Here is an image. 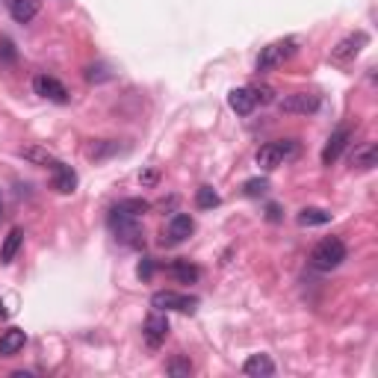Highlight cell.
I'll use <instances>...</instances> for the list:
<instances>
[{
    "instance_id": "21",
    "label": "cell",
    "mask_w": 378,
    "mask_h": 378,
    "mask_svg": "<svg viewBox=\"0 0 378 378\" xmlns=\"http://www.w3.org/2000/svg\"><path fill=\"white\" fill-rule=\"evenodd\" d=\"M296 222L302 228H316V225H328L331 213H328V210H322V207H305V210H298Z\"/></svg>"
},
{
    "instance_id": "20",
    "label": "cell",
    "mask_w": 378,
    "mask_h": 378,
    "mask_svg": "<svg viewBox=\"0 0 378 378\" xmlns=\"http://www.w3.org/2000/svg\"><path fill=\"white\" fill-rule=\"evenodd\" d=\"M118 151H121L118 142H113V139H98V142H92V145L86 148V157L95 160V163H101V160H107V157H116Z\"/></svg>"
},
{
    "instance_id": "9",
    "label": "cell",
    "mask_w": 378,
    "mask_h": 378,
    "mask_svg": "<svg viewBox=\"0 0 378 378\" xmlns=\"http://www.w3.org/2000/svg\"><path fill=\"white\" fill-rule=\"evenodd\" d=\"M33 92L42 95L44 101L69 104V89H65L57 77H51V74H36V77H33Z\"/></svg>"
},
{
    "instance_id": "2",
    "label": "cell",
    "mask_w": 378,
    "mask_h": 378,
    "mask_svg": "<svg viewBox=\"0 0 378 378\" xmlns=\"http://www.w3.org/2000/svg\"><path fill=\"white\" fill-rule=\"evenodd\" d=\"M109 231L116 233V240L127 249H139L145 242V231H142L139 216H127L118 210H109Z\"/></svg>"
},
{
    "instance_id": "27",
    "label": "cell",
    "mask_w": 378,
    "mask_h": 378,
    "mask_svg": "<svg viewBox=\"0 0 378 378\" xmlns=\"http://www.w3.org/2000/svg\"><path fill=\"white\" fill-rule=\"evenodd\" d=\"M251 89V95H254V104H260V107H266V104H272L275 101V89L272 86H249Z\"/></svg>"
},
{
    "instance_id": "29",
    "label": "cell",
    "mask_w": 378,
    "mask_h": 378,
    "mask_svg": "<svg viewBox=\"0 0 378 378\" xmlns=\"http://www.w3.org/2000/svg\"><path fill=\"white\" fill-rule=\"evenodd\" d=\"M0 60H6V62H12L15 60V51H12V42H0Z\"/></svg>"
},
{
    "instance_id": "3",
    "label": "cell",
    "mask_w": 378,
    "mask_h": 378,
    "mask_svg": "<svg viewBox=\"0 0 378 378\" xmlns=\"http://www.w3.org/2000/svg\"><path fill=\"white\" fill-rule=\"evenodd\" d=\"M298 154V142L296 139H278V142H266V145L258 151V165L263 172H272V169H278L281 163H287V160H293Z\"/></svg>"
},
{
    "instance_id": "14",
    "label": "cell",
    "mask_w": 378,
    "mask_h": 378,
    "mask_svg": "<svg viewBox=\"0 0 378 378\" xmlns=\"http://www.w3.org/2000/svg\"><path fill=\"white\" fill-rule=\"evenodd\" d=\"M352 165H354L358 172H372L375 165H378V145H375V142H366V145L354 148Z\"/></svg>"
},
{
    "instance_id": "32",
    "label": "cell",
    "mask_w": 378,
    "mask_h": 378,
    "mask_svg": "<svg viewBox=\"0 0 378 378\" xmlns=\"http://www.w3.org/2000/svg\"><path fill=\"white\" fill-rule=\"evenodd\" d=\"M0 316H6V305L3 302H0Z\"/></svg>"
},
{
    "instance_id": "1",
    "label": "cell",
    "mask_w": 378,
    "mask_h": 378,
    "mask_svg": "<svg viewBox=\"0 0 378 378\" xmlns=\"http://www.w3.org/2000/svg\"><path fill=\"white\" fill-rule=\"evenodd\" d=\"M346 242H343L340 237H325V240H319L314 251H310V266L319 272H331V269H337V266L346 260Z\"/></svg>"
},
{
    "instance_id": "17",
    "label": "cell",
    "mask_w": 378,
    "mask_h": 378,
    "mask_svg": "<svg viewBox=\"0 0 378 378\" xmlns=\"http://www.w3.org/2000/svg\"><path fill=\"white\" fill-rule=\"evenodd\" d=\"M228 104H231V109L237 116H251L254 113V95H251V89L249 86H242V89H233V92L228 95Z\"/></svg>"
},
{
    "instance_id": "16",
    "label": "cell",
    "mask_w": 378,
    "mask_h": 378,
    "mask_svg": "<svg viewBox=\"0 0 378 378\" xmlns=\"http://www.w3.org/2000/svg\"><path fill=\"white\" fill-rule=\"evenodd\" d=\"M27 343V334L21 328H9L0 334V358H12V354H18L21 349H24Z\"/></svg>"
},
{
    "instance_id": "28",
    "label": "cell",
    "mask_w": 378,
    "mask_h": 378,
    "mask_svg": "<svg viewBox=\"0 0 378 378\" xmlns=\"http://www.w3.org/2000/svg\"><path fill=\"white\" fill-rule=\"evenodd\" d=\"M139 278H142V281H148V278L154 275V260L151 258H142V263H139Z\"/></svg>"
},
{
    "instance_id": "31",
    "label": "cell",
    "mask_w": 378,
    "mask_h": 378,
    "mask_svg": "<svg viewBox=\"0 0 378 378\" xmlns=\"http://www.w3.org/2000/svg\"><path fill=\"white\" fill-rule=\"evenodd\" d=\"M139 181H142V186H154V183H157V172H145V174H139Z\"/></svg>"
},
{
    "instance_id": "30",
    "label": "cell",
    "mask_w": 378,
    "mask_h": 378,
    "mask_svg": "<svg viewBox=\"0 0 378 378\" xmlns=\"http://www.w3.org/2000/svg\"><path fill=\"white\" fill-rule=\"evenodd\" d=\"M266 219H269V222H281V207L269 204V207H266Z\"/></svg>"
},
{
    "instance_id": "13",
    "label": "cell",
    "mask_w": 378,
    "mask_h": 378,
    "mask_svg": "<svg viewBox=\"0 0 378 378\" xmlns=\"http://www.w3.org/2000/svg\"><path fill=\"white\" fill-rule=\"evenodd\" d=\"M39 9H42V0H9V15L18 24H30L39 15Z\"/></svg>"
},
{
    "instance_id": "10",
    "label": "cell",
    "mask_w": 378,
    "mask_h": 378,
    "mask_svg": "<svg viewBox=\"0 0 378 378\" xmlns=\"http://www.w3.org/2000/svg\"><path fill=\"white\" fill-rule=\"evenodd\" d=\"M195 231V219L189 213H174L169 219V225H165L163 231V242H169V246H177V242H186L189 237H192Z\"/></svg>"
},
{
    "instance_id": "5",
    "label": "cell",
    "mask_w": 378,
    "mask_h": 378,
    "mask_svg": "<svg viewBox=\"0 0 378 378\" xmlns=\"http://www.w3.org/2000/svg\"><path fill=\"white\" fill-rule=\"evenodd\" d=\"M151 307L154 310H163V314H169V310H181V314H192L198 307V298L195 296H183V293H174V290H160L151 296Z\"/></svg>"
},
{
    "instance_id": "12",
    "label": "cell",
    "mask_w": 378,
    "mask_h": 378,
    "mask_svg": "<svg viewBox=\"0 0 378 378\" xmlns=\"http://www.w3.org/2000/svg\"><path fill=\"white\" fill-rule=\"evenodd\" d=\"M51 183H53V189L57 192H62V195H71L74 189H77V172L71 169V165H65V163H53L51 165Z\"/></svg>"
},
{
    "instance_id": "33",
    "label": "cell",
    "mask_w": 378,
    "mask_h": 378,
    "mask_svg": "<svg viewBox=\"0 0 378 378\" xmlns=\"http://www.w3.org/2000/svg\"><path fill=\"white\" fill-rule=\"evenodd\" d=\"M0 216H3V201H0Z\"/></svg>"
},
{
    "instance_id": "11",
    "label": "cell",
    "mask_w": 378,
    "mask_h": 378,
    "mask_svg": "<svg viewBox=\"0 0 378 378\" xmlns=\"http://www.w3.org/2000/svg\"><path fill=\"white\" fill-rule=\"evenodd\" d=\"M349 139H352V130H349V127H337L334 133H331L328 142H325V148H322V165L337 163V160H340V154L346 151Z\"/></svg>"
},
{
    "instance_id": "22",
    "label": "cell",
    "mask_w": 378,
    "mask_h": 378,
    "mask_svg": "<svg viewBox=\"0 0 378 378\" xmlns=\"http://www.w3.org/2000/svg\"><path fill=\"white\" fill-rule=\"evenodd\" d=\"M18 154H21V157H24L27 163H33V165H44V169H51V165L57 163V157H53L48 148H42V145H24Z\"/></svg>"
},
{
    "instance_id": "18",
    "label": "cell",
    "mask_w": 378,
    "mask_h": 378,
    "mask_svg": "<svg viewBox=\"0 0 378 378\" xmlns=\"http://www.w3.org/2000/svg\"><path fill=\"white\" fill-rule=\"evenodd\" d=\"M21 242H24V231L21 228H12L6 233V240H3V246H0V263L9 266L15 260V254L21 251Z\"/></svg>"
},
{
    "instance_id": "24",
    "label": "cell",
    "mask_w": 378,
    "mask_h": 378,
    "mask_svg": "<svg viewBox=\"0 0 378 378\" xmlns=\"http://www.w3.org/2000/svg\"><path fill=\"white\" fill-rule=\"evenodd\" d=\"M151 204L145 201V198H125V201H118L113 210H118V213H127V216H142Z\"/></svg>"
},
{
    "instance_id": "19",
    "label": "cell",
    "mask_w": 378,
    "mask_h": 378,
    "mask_svg": "<svg viewBox=\"0 0 378 378\" xmlns=\"http://www.w3.org/2000/svg\"><path fill=\"white\" fill-rule=\"evenodd\" d=\"M169 275L174 278L177 284H195L198 278H201V269H198L195 263H189V260H174L169 266Z\"/></svg>"
},
{
    "instance_id": "15",
    "label": "cell",
    "mask_w": 378,
    "mask_h": 378,
    "mask_svg": "<svg viewBox=\"0 0 378 378\" xmlns=\"http://www.w3.org/2000/svg\"><path fill=\"white\" fill-rule=\"evenodd\" d=\"M242 372L251 378H269V375H275V361L269 354H251V358L242 363Z\"/></svg>"
},
{
    "instance_id": "25",
    "label": "cell",
    "mask_w": 378,
    "mask_h": 378,
    "mask_svg": "<svg viewBox=\"0 0 378 378\" xmlns=\"http://www.w3.org/2000/svg\"><path fill=\"white\" fill-rule=\"evenodd\" d=\"M242 192H246L249 198H263L266 192H269V181H266V177H251V181L242 183Z\"/></svg>"
},
{
    "instance_id": "8",
    "label": "cell",
    "mask_w": 378,
    "mask_h": 378,
    "mask_svg": "<svg viewBox=\"0 0 378 378\" xmlns=\"http://www.w3.org/2000/svg\"><path fill=\"white\" fill-rule=\"evenodd\" d=\"M370 44V36H366L363 30H358V33H349L346 39H340L337 44H334V51H331V60L334 62H352L358 53Z\"/></svg>"
},
{
    "instance_id": "26",
    "label": "cell",
    "mask_w": 378,
    "mask_h": 378,
    "mask_svg": "<svg viewBox=\"0 0 378 378\" xmlns=\"http://www.w3.org/2000/svg\"><path fill=\"white\" fill-rule=\"evenodd\" d=\"M165 372L174 375V378H189L192 375V363L186 358H174V361H169V366H165Z\"/></svg>"
},
{
    "instance_id": "23",
    "label": "cell",
    "mask_w": 378,
    "mask_h": 378,
    "mask_svg": "<svg viewBox=\"0 0 378 378\" xmlns=\"http://www.w3.org/2000/svg\"><path fill=\"white\" fill-rule=\"evenodd\" d=\"M222 204V198L213 186H198V192H195V207L198 210H213Z\"/></svg>"
},
{
    "instance_id": "4",
    "label": "cell",
    "mask_w": 378,
    "mask_h": 378,
    "mask_svg": "<svg viewBox=\"0 0 378 378\" xmlns=\"http://www.w3.org/2000/svg\"><path fill=\"white\" fill-rule=\"evenodd\" d=\"M296 53V39H278L272 44H266L258 57V71H275Z\"/></svg>"
},
{
    "instance_id": "7",
    "label": "cell",
    "mask_w": 378,
    "mask_h": 378,
    "mask_svg": "<svg viewBox=\"0 0 378 378\" xmlns=\"http://www.w3.org/2000/svg\"><path fill=\"white\" fill-rule=\"evenodd\" d=\"M142 337H145V343L151 349H160L165 337H169V316L163 314V310H151L145 325H142Z\"/></svg>"
},
{
    "instance_id": "6",
    "label": "cell",
    "mask_w": 378,
    "mask_h": 378,
    "mask_svg": "<svg viewBox=\"0 0 378 378\" xmlns=\"http://www.w3.org/2000/svg\"><path fill=\"white\" fill-rule=\"evenodd\" d=\"M278 109L287 116H314L319 109V95L314 92H296V95H287L278 101Z\"/></svg>"
}]
</instances>
